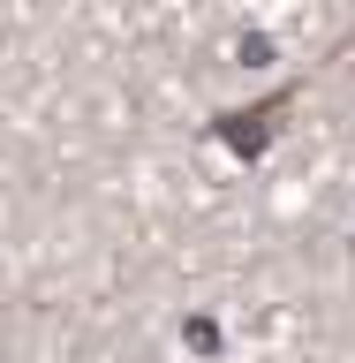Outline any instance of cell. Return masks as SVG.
Returning a JSON list of instances; mask_svg holds the SVG:
<instances>
[{"label":"cell","mask_w":355,"mask_h":363,"mask_svg":"<svg viewBox=\"0 0 355 363\" xmlns=\"http://www.w3.org/2000/svg\"><path fill=\"white\" fill-rule=\"evenodd\" d=\"M280 113H288V91H280V99H257L249 113H227V121H220V136H227V144H235L242 159H257V152H265V136H272V121H280Z\"/></svg>","instance_id":"obj_1"}]
</instances>
